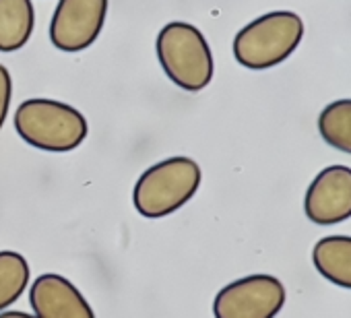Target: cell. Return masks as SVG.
Instances as JSON below:
<instances>
[{
	"instance_id": "obj_1",
	"label": "cell",
	"mask_w": 351,
	"mask_h": 318,
	"mask_svg": "<svg viewBox=\"0 0 351 318\" xmlns=\"http://www.w3.org/2000/svg\"><path fill=\"white\" fill-rule=\"evenodd\" d=\"M203 172L191 157H167L147 168L134 188L132 205L147 219H161L182 209L201 188Z\"/></svg>"
},
{
	"instance_id": "obj_2",
	"label": "cell",
	"mask_w": 351,
	"mask_h": 318,
	"mask_svg": "<svg viewBox=\"0 0 351 318\" xmlns=\"http://www.w3.org/2000/svg\"><path fill=\"white\" fill-rule=\"evenodd\" d=\"M13 124L27 145L52 153L77 149L89 134L87 118L77 108L48 97L25 99L17 108Z\"/></svg>"
},
{
	"instance_id": "obj_3",
	"label": "cell",
	"mask_w": 351,
	"mask_h": 318,
	"mask_svg": "<svg viewBox=\"0 0 351 318\" xmlns=\"http://www.w3.org/2000/svg\"><path fill=\"white\" fill-rule=\"evenodd\" d=\"M155 50L163 73L180 89L199 93L213 81V52L199 27L184 21L163 25Z\"/></svg>"
},
{
	"instance_id": "obj_4",
	"label": "cell",
	"mask_w": 351,
	"mask_h": 318,
	"mask_svg": "<svg viewBox=\"0 0 351 318\" xmlns=\"http://www.w3.org/2000/svg\"><path fill=\"white\" fill-rule=\"evenodd\" d=\"M304 38V21L293 11H271L244 25L234 38L236 60L250 71H265L287 60Z\"/></svg>"
},
{
	"instance_id": "obj_5",
	"label": "cell",
	"mask_w": 351,
	"mask_h": 318,
	"mask_svg": "<svg viewBox=\"0 0 351 318\" xmlns=\"http://www.w3.org/2000/svg\"><path fill=\"white\" fill-rule=\"evenodd\" d=\"M285 304V287L275 275L254 273L221 287L213 299L215 318H275Z\"/></svg>"
},
{
	"instance_id": "obj_6",
	"label": "cell",
	"mask_w": 351,
	"mask_h": 318,
	"mask_svg": "<svg viewBox=\"0 0 351 318\" xmlns=\"http://www.w3.org/2000/svg\"><path fill=\"white\" fill-rule=\"evenodd\" d=\"M108 17V0H58L50 21V42L62 52H83L95 44Z\"/></svg>"
},
{
	"instance_id": "obj_7",
	"label": "cell",
	"mask_w": 351,
	"mask_h": 318,
	"mask_svg": "<svg viewBox=\"0 0 351 318\" xmlns=\"http://www.w3.org/2000/svg\"><path fill=\"white\" fill-rule=\"evenodd\" d=\"M304 213L314 225H337L351 217V168L328 166L316 174L304 197Z\"/></svg>"
},
{
	"instance_id": "obj_8",
	"label": "cell",
	"mask_w": 351,
	"mask_h": 318,
	"mask_svg": "<svg viewBox=\"0 0 351 318\" xmlns=\"http://www.w3.org/2000/svg\"><path fill=\"white\" fill-rule=\"evenodd\" d=\"M29 304L38 318H95L85 295L58 273H44L32 283Z\"/></svg>"
},
{
	"instance_id": "obj_9",
	"label": "cell",
	"mask_w": 351,
	"mask_h": 318,
	"mask_svg": "<svg viewBox=\"0 0 351 318\" xmlns=\"http://www.w3.org/2000/svg\"><path fill=\"white\" fill-rule=\"evenodd\" d=\"M316 271L330 283L351 289V236H326L312 248Z\"/></svg>"
},
{
	"instance_id": "obj_10",
	"label": "cell",
	"mask_w": 351,
	"mask_h": 318,
	"mask_svg": "<svg viewBox=\"0 0 351 318\" xmlns=\"http://www.w3.org/2000/svg\"><path fill=\"white\" fill-rule=\"evenodd\" d=\"M36 27L32 0H0V52L21 50Z\"/></svg>"
},
{
	"instance_id": "obj_11",
	"label": "cell",
	"mask_w": 351,
	"mask_h": 318,
	"mask_svg": "<svg viewBox=\"0 0 351 318\" xmlns=\"http://www.w3.org/2000/svg\"><path fill=\"white\" fill-rule=\"evenodd\" d=\"M318 132L326 145L351 155V99L328 103L318 116Z\"/></svg>"
},
{
	"instance_id": "obj_12",
	"label": "cell",
	"mask_w": 351,
	"mask_h": 318,
	"mask_svg": "<svg viewBox=\"0 0 351 318\" xmlns=\"http://www.w3.org/2000/svg\"><path fill=\"white\" fill-rule=\"evenodd\" d=\"M29 283V262L15 250H0V312L13 306Z\"/></svg>"
},
{
	"instance_id": "obj_13",
	"label": "cell",
	"mask_w": 351,
	"mask_h": 318,
	"mask_svg": "<svg viewBox=\"0 0 351 318\" xmlns=\"http://www.w3.org/2000/svg\"><path fill=\"white\" fill-rule=\"evenodd\" d=\"M11 99H13V79H11L9 69L0 64V128L7 122Z\"/></svg>"
},
{
	"instance_id": "obj_14",
	"label": "cell",
	"mask_w": 351,
	"mask_h": 318,
	"mask_svg": "<svg viewBox=\"0 0 351 318\" xmlns=\"http://www.w3.org/2000/svg\"><path fill=\"white\" fill-rule=\"evenodd\" d=\"M0 318H38V316L27 314V312H19V310H7V312H0Z\"/></svg>"
}]
</instances>
